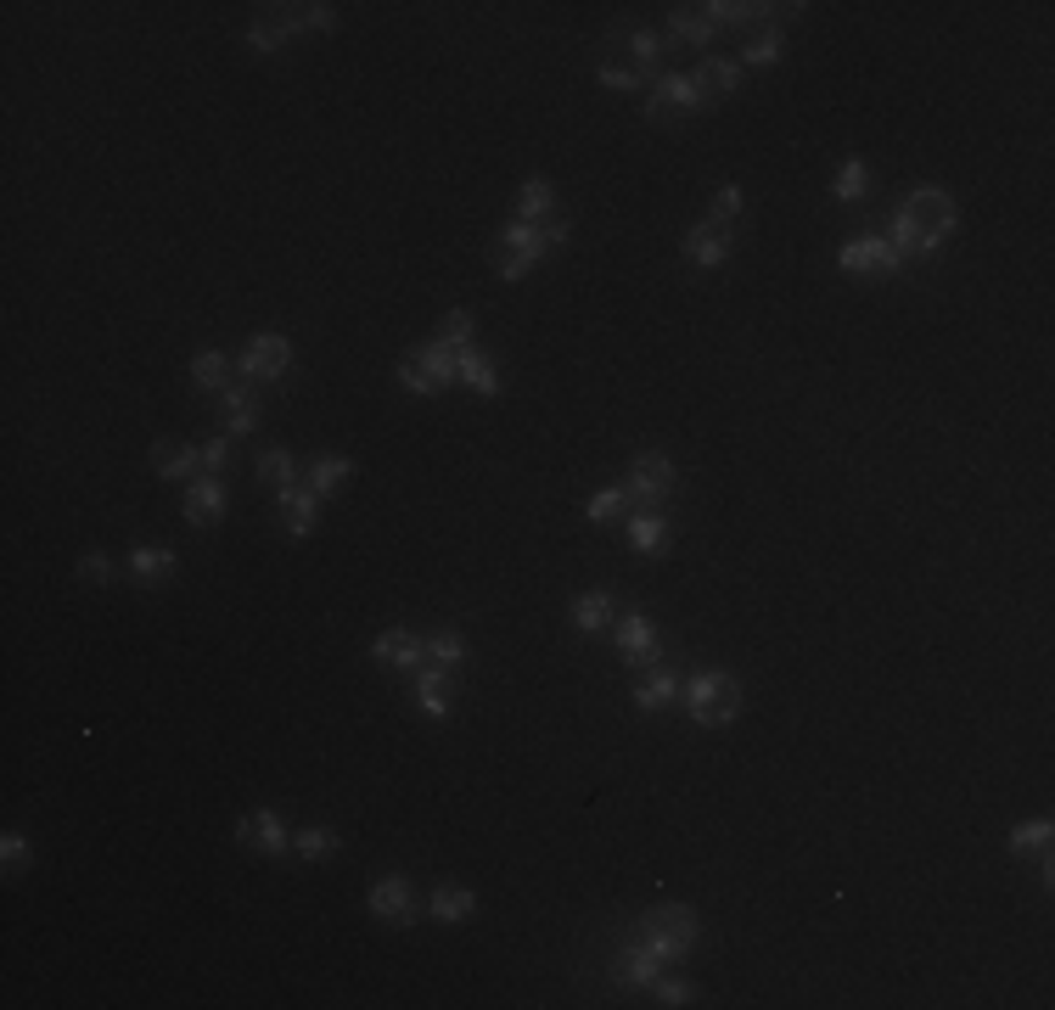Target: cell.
Instances as JSON below:
<instances>
[{
	"instance_id": "36",
	"label": "cell",
	"mask_w": 1055,
	"mask_h": 1010,
	"mask_svg": "<svg viewBox=\"0 0 1055 1010\" xmlns=\"http://www.w3.org/2000/svg\"><path fill=\"white\" fill-rule=\"evenodd\" d=\"M864 180H871V169H864L859 158H848V163L837 169V180H831L837 203H859V197H864Z\"/></svg>"
},
{
	"instance_id": "13",
	"label": "cell",
	"mask_w": 1055,
	"mask_h": 1010,
	"mask_svg": "<svg viewBox=\"0 0 1055 1010\" xmlns=\"http://www.w3.org/2000/svg\"><path fill=\"white\" fill-rule=\"evenodd\" d=\"M370 915L388 921V926H410V921H416L410 881H405V875H383V881H370Z\"/></svg>"
},
{
	"instance_id": "33",
	"label": "cell",
	"mask_w": 1055,
	"mask_h": 1010,
	"mask_svg": "<svg viewBox=\"0 0 1055 1010\" xmlns=\"http://www.w3.org/2000/svg\"><path fill=\"white\" fill-rule=\"evenodd\" d=\"M477 910V899H472V888H439L432 893V921H444V926H455V921H466Z\"/></svg>"
},
{
	"instance_id": "14",
	"label": "cell",
	"mask_w": 1055,
	"mask_h": 1010,
	"mask_svg": "<svg viewBox=\"0 0 1055 1010\" xmlns=\"http://www.w3.org/2000/svg\"><path fill=\"white\" fill-rule=\"evenodd\" d=\"M735 79H741V68H735L730 56H702L697 74H691V90H697L702 107H719V101L735 96Z\"/></svg>"
},
{
	"instance_id": "35",
	"label": "cell",
	"mask_w": 1055,
	"mask_h": 1010,
	"mask_svg": "<svg viewBox=\"0 0 1055 1010\" xmlns=\"http://www.w3.org/2000/svg\"><path fill=\"white\" fill-rule=\"evenodd\" d=\"M259 483H270V488L298 483V461H292L287 450H265V455H259Z\"/></svg>"
},
{
	"instance_id": "31",
	"label": "cell",
	"mask_w": 1055,
	"mask_h": 1010,
	"mask_svg": "<svg viewBox=\"0 0 1055 1010\" xmlns=\"http://www.w3.org/2000/svg\"><path fill=\"white\" fill-rule=\"evenodd\" d=\"M348 477H354V461H343V455H321V461H309V488H315V494H337Z\"/></svg>"
},
{
	"instance_id": "10",
	"label": "cell",
	"mask_w": 1055,
	"mask_h": 1010,
	"mask_svg": "<svg viewBox=\"0 0 1055 1010\" xmlns=\"http://www.w3.org/2000/svg\"><path fill=\"white\" fill-rule=\"evenodd\" d=\"M292 370V343L287 337H254L241 348V376L247 383H276V376H287Z\"/></svg>"
},
{
	"instance_id": "45",
	"label": "cell",
	"mask_w": 1055,
	"mask_h": 1010,
	"mask_svg": "<svg viewBox=\"0 0 1055 1010\" xmlns=\"http://www.w3.org/2000/svg\"><path fill=\"white\" fill-rule=\"evenodd\" d=\"M197 461H203V472L214 477V472L230 461V438H208V444H197Z\"/></svg>"
},
{
	"instance_id": "17",
	"label": "cell",
	"mask_w": 1055,
	"mask_h": 1010,
	"mask_svg": "<svg viewBox=\"0 0 1055 1010\" xmlns=\"http://www.w3.org/2000/svg\"><path fill=\"white\" fill-rule=\"evenodd\" d=\"M612 977L624 982V988H652V982L663 977V955H657V949H646V943H635V949H617Z\"/></svg>"
},
{
	"instance_id": "9",
	"label": "cell",
	"mask_w": 1055,
	"mask_h": 1010,
	"mask_svg": "<svg viewBox=\"0 0 1055 1010\" xmlns=\"http://www.w3.org/2000/svg\"><path fill=\"white\" fill-rule=\"evenodd\" d=\"M617 652H624V663H629V668H640V674H652V668L663 663L657 628H652V617H646V612L617 617Z\"/></svg>"
},
{
	"instance_id": "29",
	"label": "cell",
	"mask_w": 1055,
	"mask_h": 1010,
	"mask_svg": "<svg viewBox=\"0 0 1055 1010\" xmlns=\"http://www.w3.org/2000/svg\"><path fill=\"white\" fill-rule=\"evenodd\" d=\"M1011 853L1049 864V819H1027V826H1016V831H1011Z\"/></svg>"
},
{
	"instance_id": "11",
	"label": "cell",
	"mask_w": 1055,
	"mask_h": 1010,
	"mask_svg": "<svg viewBox=\"0 0 1055 1010\" xmlns=\"http://www.w3.org/2000/svg\"><path fill=\"white\" fill-rule=\"evenodd\" d=\"M697 107H702V101H697V90H691V79H686V74H657L652 101H646L652 123H679V118L697 112Z\"/></svg>"
},
{
	"instance_id": "16",
	"label": "cell",
	"mask_w": 1055,
	"mask_h": 1010,
	"mask_svg": "<svg viewBox=\"0 0 1055 1010\" xmlns=\"http://www.w3.org/2000/svg\"><path fill=\"white\" fill-rule=\"evenodd\" d=\"M612 45L629 56V68H635L646 85H657V56H663V34H652V29H624V34H617Z\"/></svg>"
},
{
	"instance_id": "32",
	"label": "cell",
	"mask_w": 1055,
	"mask_h": 1010,
	"mask_svg": "<svg viewBox=\"0 0 1055 1010\" xmlns=\"http://www.w3.org/2000/svg\"><path fill=\"white\" fill-rule=\"evenodd\" d=\"M747 219V203H741V185H719L713 192V208H708V225H719L724 236Z\"/></svg>"
},
{
	"instance_id": "6",
	"label": "cell",
	"mask_w": 1055,
	"mask_h": 1010,
	"mask_svg": "<svg viewBox=\"0 0 1055 1010\" xmlns=\"http://www.w3.org/2000/svg\"><path fill=\"white\" fill-rule=\"evenodd\" d=\"M624 494H629V505H663L674 494V461L668 455H635Z\"/></svg>"
},
{
	"instance_id": "28",
	"label": "cell",
	"mask_w": 1055,
	"mask_h": 1010,
	"mask_svg": "<svg viewBox=\"0 0 1055 1010\" xmlns=\"http://www.w3.org/2000/svg\"><path fill=\"white\" fill-rule=\"evenodd\" d=\"M192 383H197L203 394H225V388H230V359H225L219 348H203V354L192 359Z\"/></svg>"
},
{
	"instance_id": "2",
	"label": "cell",
	"mask_w": 1055,
	"mask_h": 1010,
	"mask_svg": "<svg viewBox=\"0 0 1055 1010\" xmlns=\"http://www.w3.org/2000/svg\"><path fill=\"white\" fill-rule=\"evenodd\" d=\"M697 937H702V921L686 910V904H657L646 921H640V943L646 949H657L663 960H686L697 949Z\"/></svg>"
},
{
	"instance_id": "30",
	"label": "cell",
	"mask_w": 1055,
	"mask_h": 1010,
	"mask_svg": "<svg viewBox=\"0 0 1055 1010\" xmlns=\"http://www.w3.org/2000/svg\"><path fill=\"white\" fill-rule=\"evenodd\" d=\"M573 623L584 628V635H601V628H612V595H606V590H584L579 606H573Z\"/></svg>"
},
{
	"instance_id": "4",
	"label": "cell",
	"mask_w": 1055,
	"mask_h": 1010,
	"mask_svg": "<svg viewBox=\"0 0 1055 1010\" xmlns=\"http://www.w3.org/2000/svg\"><path fill=\"white\" fill-rule=\"evenodd\" d=\"M399 383H405L410 394H444V388L455 383V348H444L439 337L421 343V348H410V354L399 359Z\"/></svg>"
},
{
	"instance_id": "18",
	"label": "cell",
	"mask_w": 1055,
	"mask_h": 1010,
	"mask_svg": "<svg viewBox=\"0 0 1055 1010\" xmlns=\"http://www.w3.org/2000/svg\"><path fill=\"white\" fill-rule=\"evenodd\" d=\"M713 34H719V23H713V12H708V7H674V12H668V40H679V45L708 51V45H713Z\"/></svg>"
},
{
	"instance_id": "5",
	"label": "cell",
	"mask_w": 1055,
	"mask_h": 1010,
	"mask_svg": "<svg viewBox=\"0 0 1055 1010\" xmlns=\"http://www.w3.org/2000/svg\"><path fill=\"white\" fill-rule=\"evenodd\" d=\"M545 259V236L534 230V225H506L500 236H494V270H500L506 281H523L534 265Z\"/></svg>"
},
{
	"instance_id": "23",
	"label": "cell",
	"mask_w": 1055,
	"mask_h": 1010,
	"mask_svg": "<svg viewBox=\"0 0 1055 1010\" xmlns=\"http://www.w3.org/2000/svg\"><path fill=\"white\" fill-rule=\"evenodd\" d=\"M130 573H136V584H163V579H174V550L169 545H136L130 550Z\"/></svg>"
},
{
	"instance_id": "25",
	"label": "cell",
	"mask_w": 1055,
	"mask_h": 1010,
	"mask_svg": "<svg viewBox=\"0 0 1055 1010\" xmlns=\"http://www.w3.org/2000/svg\"><path fill=\"white\" fill-rule=\"evenodd\" d=\"M517 214H523V225H545L550 214H556V192H550V180H523V192H517Z\"/></svg>"
},
{
	"instance_id": "44",
	"label": "cell",
	"mask_w": 1055,
	"mask_h": 1010,
	"mask_svg": "<svg viewBox=\"0 0 1055 1010\" xmlns=\"http://www.w3.org/2000/svg\"><path fill=\"white\" fill-rule=\"evenodd\" d=\"M29 853H34V848H29V837H18V831H12L7 842H0V859H7V875L29 870Z\"/></svg>"
},
{
	"instance_id": "19",
	"label": "cell",
	"mask_w": 1055,
	"mask_h": 1010,
	"mask_svg": "<svg viewBox=\"0 0 1055 1010\" xmlns=\"http://www.w3.org/2000/svg\"><path fill=\"white\" fill-rule=\"evenodd\" d=\"M450 697H455L450 668H416V708H421L427 719H444V713H450Z\"/></svg>"
},
{
	"instance_id": "22",
	"label": "cell",
	"mask_w": 1055,
	"mask_h": 1010,
	"mask_svg": "<svg viewBox=\"0 0 1055 1010\" xmlns=\"http://www.w3.org/2000/svg\"><path fill=\"white\" fill-rule=\"evenodd\" d=\"M455 376L472 388V394H500V370H494V359L488 354H477V348H455Z\"/></svg>"
},
{
	"instance_id": "15",
	"label": "cell",
	"mask_w": 1055,
	"mask_h": 1010,
	"mask_svg": "<svg viewBox=\"0 0 1055 1010\" xmlns=\"http://www.w3.org/2000/svg\"><path fill=\"white\" fill-rule=\"evenodd\" d=\"M225 517V483L219 477H197L185 488V523L192 528H214Z\"/></svg>"
},
{
	"instance_id": "24",
	"label": "cell",
	"mask_w": 1055,
	"mask_h": 1010,
	"mask_svg": "<svg viewBox=\"0 0 1055 1010\" xmlns=\"http://www.w3.org/2000/svg\"><path fill=\"white\" fill-rule=\"evenodd\" d=\"M259 427V394L247 383H230L225 388V432H254Z\"/></svg>"
},
{
	"instance_id": "38",
	"label": "cell",
	"mask_w": 1055,
	"mask_h": 1010,
	"mask_svg": "<svg viewBox=\"0 0 1055 1010\" xmlns=\"http://www.w3.org/2000/svg\"><path fill=\"white\" fill-rule=\"evenodd\" d=\"M584 512H590V523H617V517L629 512V494H624V483H617V488H601V494L584 505Z\"/></svg>"
},
{
	"instance_id": "1",
	"label": "cell",
	"mask_w": 1055,
	"mask_h": 1010,
	"mask_svg": "<svg viewBox=\"0 0 1055 1010\" xmlns=\"http://www.w3.org/2000/svg\"><path fill=\"white\" fill-rule=\"evenodd\" d=\"M949 230H955V197L938 192V185H921V192L904 197V208L893 219V247L898 253H933Z\"/></svg>"
},
{
	"instance_id": "21",
	"label": "cell",
	"mask_w": 1055,
	"mask_h": 1010,
	"mask_svg": "<svg viewBox=\"0 0 1055 1010\" xmlns=\"http://www.w3.org/2000/svg\"><path fill=\"white\" fill-rule=\"evenodd\" d=\"M686 259L702 265V270H719V265L730 259V236H724L719 225H708V219L691 225V230H686Z\"/></svg>"
},
{
	"instance_id": "41",
	"label": "cell",
	"mask_w": 1055,
	"mask_h": 1010,
	"mask_svg": "<svg viewBox=\"0 0 1055 1010\" xmlns=\"http://www.w3.org/2000/svg\"><path fill=\"white\" fill-rule=\"evenodd\" d=\"M292 848H298L303 859H326V853H337V831L309 826V831H298V837H292Z\"/></svg>"
},
{
	"instance_id": "40",
	"label": "cell",
	"mask_w": 1055,
	"mask_h": 1010,
	"mask_svg": "<svg viewBox=\"0 0 1055 1010\" xmlns=\"http://www.w3.org/2000/svg\"><path fill=\"white\" fill-rule=\"evenodd\" d=\"M741 62H747V68H769V62H781V29L747 40V45H741Z\"/></svg>"
},
{
	"instance_id": "46",
	"label": "cell",
	"mask_w": 1055,
	"mask_h": 1010,
	"mask_svg": "<svg viewBox=\"0 0 1055 1010\" xmlns=\"http://www.w3.org/2000/svg\"><path fill=\"white\" fill-rule=\"evenodd\" d=\"M79 579H85V584H107V579H112V561H107L101 550L79 556Z\"/></svg>"
},
{
	"instance_id": "27",
	"label": "cell",
	"mask_w": 1055,
	"mask_h": 1010,
	"mask_svg": "<svg viewBox=\"0 0 1055 1010\" xmlns=\"http://www.w3.org/2000/svg\"><path fill=\"white\" fill-rule=\"evenodd\" d=\"M679 697V679L668 674V668H652L640 685H635V708H646V713H657V708H668Z\"/></svg>"
},
{
	"instance_id": "42",
	"label": "cell",
	"mask_w": 1055,
	"mask_h": 1010,
	"mask_svg": "<svg viewBox=\"0 0 1055 1010\" xmlns=\"http://www.w3.org/2000/svg\"><path fill=\"white\" fill-rule=\"evenodd\" d=\"M466 337H472V314H466V309H450L444 321H439V343H444V348H466Z\"/></svg>"
},
{
	"instance_id": "7",
	"label": "cell",
	"mask_w": 1055,
	"mask_h": 1010,
	"mask_svg": "<svg viewBox=\"0 0 1055 1010\" xmlns=\"http://www.w3.org/2000/svg\"><path fill=\"white\" fill-rule=\"evenodd\" d=\"M837 265H842L848 276H893V270L904 265V253H898L887 236H859V241H848V247L837 253Z\"/></svg>"
},
{
	"instance_id": "3",
	"label": "cell",
	"mask_w": 1055,
	"mask_h": 1010,
	"mask_svg": "<svg viewBox=\"0 0 1055 1010\" xmlns=\"http://www.w3.org/2000/svg\"><path fill=\"white\" fill-rule=\"evenodd\" d=\"M686 702H691V719H697V724L719 730V724H730V719L741 713V685H735V674L708 668V674H697V679L686 685Z\"/></svg>"
},
{
	"instance_id": "20",
	"label": "cell",
	"mask_w": 1055,
	"mask_h": 1010,
	"mask_svg": "<svg viewBox=\"0 0 1055 1010\" xmlns=\"http://www.w3.org/2000/svg\"><path fill=\"white\" fill-rule=\"evenodd\" d=\"M377 663H388V668H421L427 663V641L421 635H410V628H388V635H377Z\"/></svg>"
},
{
	"instance_id": "26",
	"label": "cell",
	"mask_w": 1055,
	"mask_h": 1010,
	"mask_svg": "<svg viewBox=\"0 0 1055 1010\" xmlns=\"http://www.w3.org/2000/svg\"><path fill=\"white\" fill-rule=\"evenodd\" d=\"M203 461H197V450L192 444H169V438H163V444H152V472L158 477H192Z\"/></svg>"
},
{
	"instance_id": "39",
	"label": "cell",
	"mask_w": 1055,
	"mask_h": 1010,
	"mask_svg": "<svg viewBox=\"0 0 1055 1010\" xmlns=\"http://www.w3.org/2000/svg\"><path fill=\"white\" fill-rule=\"evenodd\" d=\"M287 34H292V29H287L281 18H259L254 29H247V45H254L259 56H270V51H281V45H287Z\"/></svg>"
},
{
	"instance_id": "34",
	"label": "cell",
	"mask_w": 1055,
	"mask_h": 1010,
	"mask_svg": "<svg viewBox=\"0 0 1055 1010\" xmlns=\"http://www.w3.org/2000/svg\"><path fill=\"white\" fill-rule=\"evenodd\" d=\"M629 539H635V550H640V556H663L674 534H668V523H663L657 512H646V517H635V523H629Z\"/></svg>"
},
{
	"instance_id": "37",
	"label": "cell",
	"mask_w": 1055,
	"mask_h": 1010,
	"mask_svg": "<svg viewBox=\"0 0 1055 1010\" xmlns=\"http://www.w3.org/2000/svg\"><path fill=\"white\" fill-rule=\"evenodd\" d=\"M466 657V641L455 635V628H439V635H427V663H439V668H455Z\"/></svg>"
},
{
	"instance_id": "8",
	"label": "cell",
	"mask_w": 1055,
	"mask_h": 1010,
	"mask_svg": "<svg viewBox=\"0 0 1055 1010\" xmlns=\"http://www.w3.org/2000/svg\"><path fill=\"white\" fill-rule=\"evenodd\" d=\"M236 842H241L247 853H265V859H281V853L292 848V837H287V826H281V814H270V808L241 814V819H236Z\"/></svg>"
},
{
	"instance_id": "43",
	"label": "cell",
	"mask_w": 1055,
	"mask_h": 1010,
	"mask_svg": "<svg viewBox=\"0 0 1055 1010\" xmlns=\"http://www.w3.org/2000/svg\"><path fill=\"white\" fill-rule=\"evenodd\" d=\"M601 85H606V90H640L646 79L629 68V62H606V68H601Z\"/></svg>"
},
{
	"instance_id": "47",
	"label": "cell",
	"mask_w": 1055,
	"mask_h": 1010,
	"mask_svg": "<svg viewBox=\"0 0 1055 1010\" xmlns=\"http://www.w3.org/2000/svg\"><path fill=\"white\" fill-rule=\"evenodd\" d=\"M534 230L545 236V247H550V241H568V230H573V214H568V208H556V214H550L545 225H534Z\"/></svg>"
},
{
	"instance_id": "12",
	"label": "cell",
	"mask_w": 1055,
	"mask_h": 1010,
	"mask_svg": "<svg viewBox=\"0 0 1055 1010\" xmlns=\"http://www.w3.org/2000/svg\"><path fill=\"white\" fill-rule=\"evenodd\" d=\"M276 505H281V528H287L292 539L315 534V517H321V494H315V488L287 483V488H276Z\"/></svg>"
},
{
	"instance_id": "48",
	"label": "cell",
	"mask_w": 1055,
	"mask_h": 1010,
	"mask_svg": "<svg viewBox=\"0 0 1055 1010\" xmlns=\"http://www.w3.org/2000/svg\"><path fill=\"white\" fill-rule=\"evenodd\" d=\"M652 993H657L663 1004H691V982H663V977H657Z\"/></svg>"
}]
</instances>
